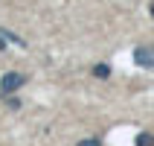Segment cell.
<instances>
[{"mask_svg":"<svg viewBox=\"0 0 154 146\" xmlns=\"http://www.w3.org/2000/svg\"><path fill=\"white\" fill-rule=\"evenodd\" d=\"M20 85H23V76L15 73V70H9V73H3V79H0V94L9 96V94H15V91H20Z\"/></svg>","mask_w":154,"mask_h":146,"instance_id":"cell-1","label":"cell"},{"mask_svg":"<svg viewBox=\"0 0 154 146\" xmlns=\"http://www.w3.org/2000/svg\"><path fill=\"white\" fill-rule=\"evenodd\" d=\"M134 61H137L140 67H154V47L140 44L137 50H134Z\"/></svg>","mask_w":154,"mask_h":146,"instance_id":"cell-2","label":"cell"},{"mask_svg":"<svg viewBox=\"0 0 154 146\" xmlns=\"http://www.w3.org/2000/svg\"><path fill=\"white\" fill-rule=\"evenodd\" d=\"M137 146H154V135L151 131H140L137 135Z\"/></svg>","mask_w":154,"mask_h":146,"instance_id":"cell-3","label":"cell"},{"mask_svg":"<svg viewBox=\"0 0 154 146\" xmlns=\"http://www.w3.org/2000/svg\"><path fill=\"white\" fill-rule=\"evenodd\" d=\"M93 76L96 79H108V76H111V64H96V67H93Z\"/></svg>","mask_w":154,"mask_h":146,"instance_id":"cell-4","label":"cell"},{"mask_svg":"<svg viewBox=\"0 0 154 146\" xmlns=\"http://www.w3.org/2000/svg\"><path fill=\"white\" fill-rule=\"evenodd\" d=\"M79 146H102V143H99V140H96V138H90V140H82V143H79Z\"/></svg>","mask_w":154,"mask_h":146,"instance_id":"cell-5","label":"cell"},{"mask_svg":"<svg viewBox=\"0 0 154 146\" xmlns=\"http://www.w3.org/2000/svg\"><path fill=\"white\" fill-rule=\"evenodd\" d=\"M151 18H154V3H151Z\"/></svg>","mask_w":154,"mask_h":146,"instance_id":"cell-6","label":"cell"},{"mask_svg":"<svg viewBox=\"0 0 154 146\" xmlns=\"http://www.w3.org/2000/svg\"><path fill=\"white\" fill-rule=\"evenodd\" d=\"M0 50H3V38H0Z\"/></svg>","mask_w":154,"mask_h":146,"instance_id":"cell-7","label":"cell"}]
</instances>
